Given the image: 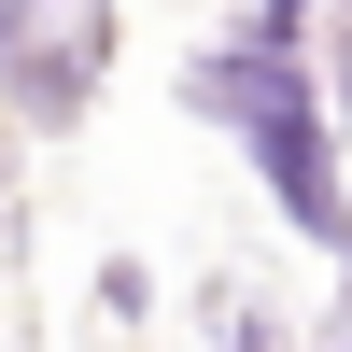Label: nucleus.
<instances>
[{"label":"nucleus","mask_w":352,"mask_h":352,"mask_svg":"<svg viewBox=\"0 0 352 352\" xmlns=\"http://www.w3.org/2000/svg\"><path fill=\"white\" fill-rule=\"evenodd\" d=\"M197 113H240L254 155H268V184H282V212H296L310 240H352L338 169H324V113H310V85H296V56H282V43H226L212 71H197Z\"/></svg>","instance_id":"obj_1"},{"label":"nucleus","mask_w":352,"mask_h":352,"mask_svg":"<svg viewBox=\"0 0 352 352\" xmlns=\"http://www.w3.org/2000/svg\"><path fill=\"white\" fill-rule=\"evenodd\" d=\"M338 113H352V56H338Z\"/></svg>","instance_id":"obj_2"}]
</instances>
